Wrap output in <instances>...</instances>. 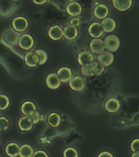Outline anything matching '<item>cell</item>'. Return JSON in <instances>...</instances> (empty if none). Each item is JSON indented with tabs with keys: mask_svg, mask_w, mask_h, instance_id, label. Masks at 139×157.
<instances>
[{
	"mask_svg": "<svg viewBox=\"0 0 139 157\" xmlns=\"http://www.w3.org/2000/svg\"><path fill=\"white\" fill-rule=\"evenodd\" d=\"M80 25H81V21H80V18H78V17H73L72 18L70 21V25L73 27H79L80 26Z\"/></svg>",
	"mask_w": 139,
	"mask_h": 157,
	"instance_id": "33",
	"label": "cell"
},
{
	"mask_svg": "<svg viewBox=\"0 0 139 157\" xmlns=\"http://www.w3.org/2000/svg\"><path fill=\"white\" fill-rule=\"evenodd\" d=\"M81 73L85 76H93L94 75V74L92 71V69L90 67V65H85V66H81Z\"/></svg>",
	"mask_w": 139,
	"mask_h": 157,
	"instance_id": "30",
	"label": "cell"
},
{
	"mask_svg": "<svg viewBox=\"0 0 139 157\" xmlns=\"http://www.w3.org/2000/svg\"><path fill=\"white\" fill-rule=\"evenodd\" d=\"M101 25L103 29V31L107 32V33H111V32L114 31L116 27V21L110 17H107V18L102 20Z\"/></svg>",
	"mask_w": 139,
	"mask_h": 157,
	"instance_id": "22",
	"label": "cell"
},
{
	"mask_svg": "<svg viewBox=\"0 0 139 157\" xmlns=\"http://www.w3.org/2000/svg\"><path fill=\"white\" fill-rule=\"evenodd\" d=\"M52 2H54V4L57 5V6H59V2H61V4L59 5V7H66V5L68 4L69 2H71L73 0H51Z\"/></svg>",
	"mask_w": 139,
	"mask_h": 157,
	"instance_id": "32",
	"label": "cell"
},
{
	"mask_svg": "<svg viewBox=\"0 0 139 157\" xmlns=\"http://www.w3.org/2000/svg\"><path fill=\"white\" fill-rule=\"evenodd\" d=\"M130 150H131L133 153L134 152H137L139 150V140L138 138H136L132 141L131 144H130Z\"/></svg>",
	"mask_w": 139,
	"mask_h": 157,
	"instance_id": "31",
	"label": "cell"
},
{
	"mask_svg": "<svg viewBox=\"0 0 139 157\" xmlns=\"http://www.w3.org/2000/svg\"><path fill=\"white\" fill-rule=\"evenodd\" d=\"M112 3L116 9L119 12H125L130 9L133 5V0H112Z\"/></svg>",
	"mask_w": 139,
	"mask_h": 157,
	"instance_id": "17",
	"label": "cell"
},
{
	"mask_svg": "<svg viewBox=\"0 0 139 157\" xmlns=\"http://www.w3.org/2000/svg\"><path fill=\"white\" fill-rule=\"evenodd\" d=\"M9 120L4 116L0 117V132H5L9 128Z\"/></svg>",
	"mask_w": 139,
	"mask_h": 157,
	"instance_id": "29",
	"label": "cell"
},
{
	"mask_svg": "<svg viewBox=\"0 0 139 157\" xmlns=\"http://www.w3.org/2000/svg\"><path fill=\"white\" fill-rule=\"evenodd\" d=\"M46 85L51 89H57L61 85V82L59 78L58 75L55 73L49 74L46 76Z\"/></svg>",
	"mask_w": 139,
	"mask_h": 157,
	"instance_id": "19",
	"label": "cell"
},
{
	"mask_svg": "<svg viewBox=\"0 0 139 157\" xmlns=\"http://www.w3.org/2000/svg\"><path fill=\"white\" fill-rule=\"evenodd\" d=\"M90 67L92 69V71L94 72V75H102V74L104 72L105 68H106V67L98 61H94L93 62H91V63H90Z\"/></svg>",
	"mask_w": 139,
	"mask_h": 157,
	"instance_id": "25",
	"label": "cell"
},
{
	"mask_svg": "<svg viewBox=\"0 0 139 157\" xmlns=\"http://www.w3.org/2000/svg\"><path fill=\"white\" fill-rule=\"evenodd\" d=\"M18 127L21 131L29 132L32 130L34 127V124L32 122L30 117L28 116H22L18 120Z\"/></svg>",
	"mask_w": 139,
	"mask_h": 157,
	"instance_id": "16",
	"label": "cell"
},
{
	"mask_svg": "<svg viewBox=\"0 0 139 157\" xmlns=\"http://www.w3.org/2000/svg\"><path fill=\"white\" fill-rule=\"evenodd\" d=\"M0 142H1V141H0Z\"/></svg>",
	"mask_w": 139,
	"mask_h": 157,
	"instance_id": "41",
	"label": "cell"
},
{
	"mask_svg": "<svg viewBox=\"0 0 139 157\" xmlns=\"http://www.w3.org/2000/svg\"><path fill=\"white\" fill-rule=\"evenodd\" d=\"M132 157H139V152H134L132 155Z\"/></svg>",
	"mask_w": 139,
	"mask_h": 157,
	"instance_id": "38",
	"label": "cell"
},
{
	"mask_svg": "<svg viewBox=\"0 0 139 157\" xmlns=\"http://www.w3.org/2000/svg\"><path fill=\"white\" fill-rule=\"evenodd\" d=\"M48 36L54 41H59L63 37V31L59 25H53L48 30Z\"/></svg>",
	"mask_w": 139,
	"mask_h": 157,
	"instance_id": "12",
	"label": "cell"
},
{
	"mask_svg": "<svg viewBox=\"0 0 139 157\" xmlns=\"http://www.w3.org/2000/svg\"><path fill=\"white\" fill-rule=\"evenodd\" d=\"M20 110H21V113L24 115V116L30 117L37 111V106L33 101H26L21 105Z\"/></svg>",
	"mask_w": 139,
	"mask_h": 157,
	"instance_id": "10",
	"label": "cell"
},
{
	"mask_svg": "<svg viewBox=\"0 0 139 157\" xmlns=\"http://www.w3.org/2000/svg\"><path fill=\"white\" fill-rule=\"evenodd\" d=\"M32 157H49V155L43 150H37L34 152V155Z\"/></svg>",
	"mask_w": 139,
	"mask_h": 157,
	"instance_id": "34",
	"label": "cell"
},
{
	"mask_svg": "<svg viewBox=\"0 0 139 157\" xmlns=\"http://www.w3.org/2000/svg\"><path fill=\"white\" fill-rule=\"evenodd\" d=\"M18 44L20 48L25 51H29L34 48V39L29 34H23L20 35L18 40Z\"/></svg>",
	"mask_w": 139,
	"mask_h": 157,
	"instance_id": "3",
	"label": "cell"
},
{
	"mask_svg": "<svg viewBox=\"0 0 139 157\" xmlns=\"http://www.w3.org/2000/svg\"><path fill=\"white\" fill-rule=\"evenodd\" d=\"M77 61L80 66H85V65H90L91 62L94 61V58L92 52L89 51H83L78 55Z\"/></svg>",
	"mask_w": 139,
	"mask_h": 157,
	"instance_id": "13",
	"label": "cell"
},
{
	"mask_svg": "<svg viewBox=\"0 0 139 157\" xmlns=\"http://www.w3.org/2000/svg\"><path fill=\"white\" fill-rule=\"evenodd\" d=\"M103 41H104L105 44V49H107V51L111 52L112 53L116 52L120 46V41H119V38L114 34H111V35L107 36Z\"/></svg>",
	"mask_w": 139,
	"mask_h": 157,
	"instance_id": "1",
	"label": "cell"
},
{
	"mask_svg": "<svg viewBox=\"0 0 139 157\" xmlns=\"http://www.w3.org/2000/svg\"><path fill=\"white\" fill-rule=\"evenodd\" d=\"M20 146L16 142H10L5 147V153L8 157L19 156Z\"/></svg>",
	"mask_w": 139,
	"mask_h": 157,
	"instance_id": "20",
	"label": "cell"
},
{
	"mask_svg": "<svg viewBox=\"0 0 139 157\" xmlns=\"http://www.w3.org/2000/svg\"><path fill=\"white\" fill-rule=\"evenodd\" d=\"M48 124L52 128H57L61 123V116L59 114L55 112L51 113L46 119Z\"/></svg>",
	"mask_w": 139,
	"mask_h": 157,
	"instance_id": "23",
	"label": "cell"
},
{
	"mask_svg": "<svg viewBox=\"0 0 139 157\" xmlns=\"http://www.w3.org/2000/svg\"><path fill=\"white\" fill-rule=\"evenodd\" d=\"M99 62L103 65L105 67L111 66L113 61H114V55L111 52L107 51V50H104V51L98 54V60Z\"/></svg>",
	"mask_w": 139,
	"mask_h": 157,
	"instance_id": "8",
	"label": "cell"
},
{
	"mask_svg": "<svg viewBox=\"0 0 139 157\" xmlns=\"http://www.w3.org/2000/svg\"><path fill=\"white\" fill-rule=\"evenodd\" d=\"M90 48L93 53L99 54L105 50L104 41L100 39H94L90 42Z\"/></svg>",
	"mask_w": 139,
	"mask_h": 157,
	"instance_id": "15",
	"label": "cell"
},
{
	"mask_svg": "<svg viewBox=\"0 0 139 157\" xmlns=\"http://www.w3.org/2000/svg\"><path fill=\"white\" fill-rule=\"evenodd\" d=\"M34 149L31 145L23 144L20 147V157H32L34 155Z\"/></svg>",
	"mask_w": 139,
	"mask_h": 157,
	"instance_id": "24",
	"label": "cell"
},
{
	"mask_svg": "<svg viewBox=\"0 0 139 157\" xmlns=\"http://www.w3.org/2000/svg\"><path fill=\"white\" fill-rule=\"evenodd\" d=\"M56 75H58L61 83H68V81L70 80V78L73 77V71L70 68L63 66L59 69Z\"/></svg>",
	"mask_w": 139,
	"mask_h": 157,
	"instance_id": "11",
	"label": "cell"
},
{
	"mask_svg": "<svg viewBox=\"0 0 139 157\" xmlns=\"http://www.w3.org/2000/svg\"><path fill=\"white\" fill-rule=\"evenodd\" d=\"M98 157H114V155L111 152L105 151L100 152L99 154L98 155Z\"/></svg>",
	"mask_w": 139,
	"mask_h": 157,
	"instance_id": "36",
	"label": "cell"
},
{
	"mask_svg": "<svg viewBox=\"0 0 139 157\" xmlns=\"http://www.w3.org/2000/svg\"><path fill=\"white\" fill-rule=\"evenodd\" d=\"M79 153L74 147H67L63 152V157H78Z\"/></svg>",
	"mask_w": 139,
	"mask_h": 157,
	"instance_id": "28",
	"label": "cell"
},
{
	"mask_svg": "<svg viewBox=\"0 0 139 157\" xmlns=\"http://www.w3.org/2000/svg\"><path fill=\"white\" fill-rule=\"evenodd\" d=\"M20 35L15 30H7L3 35V41L9 46H15L18 44Z\"/></svg>",
	"mask_w": 139,
	"mask_h": 157,
	"instance_id": "6",
	"label": "cell"
},
{
	"mask_svg": "<svg viewBox=\"0 0 139 157\" xmlns=\"http://www.w3.org/2000/svg\"><path fill=\"white\" fill-rule=\"evenodd\" d=\"M121 104L118 99L115 98H111L105 102L104 107L107 112L116 113L119 110Z\"/></svg>",
	"mask_w": 139,
	"mask_h": 157,
	"instance_id": "9",
	"label": "cell"
},
{
	"mask_svg": "<svg viewBox=\"0 0 139 157\" xmlns=\"http://www.w3.org/2000/svg\"><path fill=\"white\" fill-rule=\"evenodd\" d=\"M30 119H31L33 124H37V123L41 121V120H40V113H39L38 111H36L34 115L30 116Z\"/></svg>",
	"mask_w": 139,
	"mask_h": 157,
	"instance_id": "35",
	"label": "cell"
},
{
	"mask_svg": "<svg viewBox=\"0 0 139 157\" xmlns=\"http://www.w3.org/2000/svg\"><path fill=\"white\" fill-rule=\"evenodd\" d=\"M88 33L94 39H100L104 34V31L99 22H94L89 26Z\"/></svg>",
	"mask_w": 139,
	"mask_h": 157,
	"instance_id": "5",
	"label": "cell"
},
{
	"mask_svg": "<svg viewBox=\"0 0 139 157\" xmlns=\"http://www.w3.org/2000/svg\"><path fill=\"white\" fill-rule=\"evenodd\" d=\"M33 1H34V2L35 3V4L42 5L44 4V3H46L48 0H33Z\"/></svg>",
	"mask_w": 139,
	"mask_h": 157,
	"instance_id": "37",
	"label": "cell"
},
{
	"mask_svg": "<svg viewBox=\"0 0 139 157\" xmlns=\"http://www.w3.org/2000/svg\"><path fill=\"white\" fill-rule=\"evenodd\" d=\"M65 10L68 15H70L73 17H76L81 13L82 7L79 2H76V1H72L68 4L66 5Z\"/></svg>",
	"mask_w": 139,
	"mask_h": 157,
	"instance_id": "7",
	"label": "cell"
},
{
	"mask_svg": "<svg viewBox=\"0 0 139 157\" xmlns=\"http://www.w3.org/2000/svg\"><path fill=\"white\" fill-rule=\"evenodd\" d=\"M24 62L29 67H36L38 66L39 60L35 52H29L24 55Z\"/></svg>",
	"mask_w": 139,
	"mask_h": 157,
	"instance_id": "18",
	"label": "cell"
},
{
	"mask_svg": "<svg viewBox=\"0 0 139 157\" xmlns=\"http://www.w3.org/2000/svg\"><path fill=\"white\" fill-rule=\"evenodd\" d=\"M63 37L67 40L73 41L75 40L78 36V30L76 27H73L72 25H68L63 29Z\"/></svg>",
	"mask_w": 139,
	"mask_h": 157,
	"instance_id": "21",
	"label": "cell"
},
{
	"mask_svg": "<svg viewBox=\"0 0 139 157\" xmlns=\"http://www.w3.org/2000/svg\"><path fill=\"white\" fill-rule=\"evenodd\" d=\"M108 14H109V9L105 4H98L94 9V16L98 20H103L107 18Z\"/></svg>",
	"mask_w": 139,
	"mask_h": 157,
	"instance_id": "14",
	"label": "cell"
},
{
	"mask_svg": "<svg viewBox=\"0 0 139 157\" xmlns=\"http://www.w3.org/2000/svg\"><path fill=\"white\" fill-rule=\"evenodd\" d=\"M0 94H1V90H0Z\"/></svg>",
	"mask_w": 139,
	"mask_h": 157,
	"instance_id": "40",
	"label": "cell"
},
{
	"mask_svg": "<svg viewBox=\"0 0 139 157\" xmlns=\"http://www.w3.org/2000/svg\"><path fill=\"white\" fill-rule=\"evenodd\" d=\"M10 105V99L7 95L0 94V110H7Z\"/></svg>",
	"mask_w": 139,
	"mask_h": 157,
	"instance_id": "27",
	"label": "cell"
},
{
	"mask_svg": "<svg viewBox=\"0 0 139 157\" xmlns=\"http://www.w3.org/2000/svg\"><path fill=\"white\" fill-rule=\"evenodd\" d=\"M68 84L73 91L76 92H80L85 88V83L84 78L80 76H74L70 78L68 81Z\"/></svg>",
	"mask_w": 139,
	"mask_h": 157,
	"instance_id": "4",
	"label": "cell"
},
{
	"mask_svg": "<svg viewBox=\"0 0 139 157\" xmlns=\"http://www.w3.org/2000/svg\"><path fill=\"white\" fill-rule=\"evenodd\" d=\"M12 27L17 33H23L26 31L29 27V21L24 17H17L13 19L12 22Z\"/></svg>",
	"mask_w": 139,
	"mask_h": 157,
	"instance_id": "2",
	"label": "cell"
},
{
	"mask_svg": "<svg viewBox=\"0 0 139 157\" xmlns=\"http://www.w3.org/2000/svg\"><path fill=\"white\" fill-rule=\"evenodd\" d=\"M35 53L37 55V57H38V66H41V65L46 63L47 59H48V55H47V52L46 51L41 50V49H37L35 51Z\"/></svg>",
	"mask_w": 139,
	"mask_h": 157,
	"instance_id": "26",
	"label": "cell"
},
{
	"mask_svg": "<svg viewBox=\"0 0 139 157\" xmlns=\"http://www.w3.org/2000/svg\"><path fill=\"white\" fill-rule=\"evenodd\" d=\"M40 120H41V121H43L44 120V115H41V114H40Z\"/></svg>",
	"mask_w": 139,
	"mask_h": 157,
	"instance_id": "39",
	"label": "cell"
}]
</instances>
